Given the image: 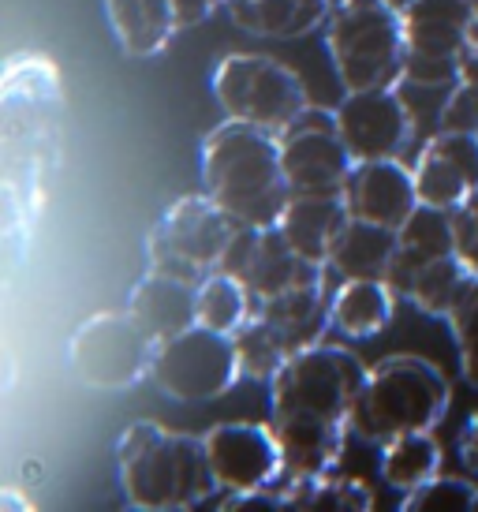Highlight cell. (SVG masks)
Returning <instances> with one entry per match:
<instances>
[{
	"label": "cell",
	"instance_id": "obj_23",
	"mask_svg": "<svg viewBox=\"0 0 478 512\" xmlns=\"http://www.w3.org/2000/svg\"><path fill=\"white\" fill-rule=\"evenodd\" d=\"M393 258H396V228L348 217V225L340 228L337 243L329 251L325 270L333 273L337 281H352V277H378V281H385Z\"/></svg>",
	"mask_w": 478,
	"mask_h": 512
},
{
	"label": "cell",
	"instance_id": "obj_13",
	"mask_svg": "<svg viewBox=\"0 0 478 512\" xmlns=\"http://www.w3.org/2000/svg\"><path fill=\"white\" fill-rule=\"evenodd\" d=\"M333 113H337V128L355 161L400 157L415 135V120H411L408 101L400 98V86L344 90Z\"/></svg>",
	"mask_w": 478,
	"mask_h": 512
},
{
	"label": "cell",
	"instance_id": "obj_25",
	"mask_svg": "<svg viewBox=\"0 0 478 512\" xmlns=\"http://www.w3.org/2000/svg\"><path fill=\"white\" fill-rule=\"evenodd\" d=\"M381 479L393 490H415V486L430 483L434 475H441V445L430 430H415V434H400V438L381 445L378 460Z\"/></svg>",
	"mask_w": 478,
	"mask_h": 512
},
{
	"label": "cell",
	"instance_id": "obj_17",
	"mask_svg": "<svg viewBox=\"0 0 478 512\" xmlns=\"http://www.w3.org/2000/svg\"><path fill=\"white\" fill-rule=\"evenodd\" d=\"M340 281L325 270L322 281L284 288L281 296H269L258 303V314L277 329L288 344V352H307L314 344H325L333 329V288Z\"/></svg>",
	"mask_w": 478,
	"mask_h": 512
},
{
	"label": "cell",
	"instance_id": "obj_27",
	"mask_svg": "<svg viewBox=\"0 0 478 512\" xmlns=\"http://www.w3.org/2000/svg\"><path fill=\"white\" fill-rule=\"evenodd\" d=\"M471 281H475V273L467 270L464 258L452 251V255L430 262V266L411 281L404 299L415 303V307H419L422 314H430V318H449V311L460 303V296H464V288L471 285Z\"/></svg>",
	"mask_w": 478,
	"mask_h": 512
},
{
	"label": "cell",
	"instance_id": "obj_1",
	"mask_svg": "<svg viewBox=\"0 0 478 512\" xmlns=\"http://www.w3.org/2000/svg\"><path fill=\"white\" fill-rule=\"evenodd\" d=\"M363 378L359 356L337 344H314L277 370L269 382V427L284 453L281 486L337 468Z\"/></svg>",
	"mask_w": 478,
	"mask_h": 512
},
{
	"label": "cell",
	"instance_id": "obj_7",
	"mask_svg": "<svg viewBox=\"0 0 478 512\" xmlns=\"http://www.w3.org/2000/svg\"><path fill=\"white\" fill-rule=\"evenodd\" d=\"M239 221L202 191L172 202L146 236V270H161L183 281H202L221 266Z\"/></svg>",
	"mask_w": 478,
	"mask_h": 512
},
{
	"label": "cell",
	"instance_id": "obj_26",
	"mask_svg": "<svg viewBox=\"0 0 478 512\" xmlns=\"http://www.w3.org/2000/svg\"><path fill=\"white\" fill-rule=\"evenodd\" d=\"M288 501V509H333V512H370L374 490L363 479H340L333 471L299 479V483L277 486Z\"/></svg>",
	"mask_w": 478,
	"mask_h": 512
},
{
	"label": "cell",
	"instance_id": "obj_18",
	"mask_svg": "<svg viewBox=\"0 0 478 512\" xmlns=\"http://www.w3.org/2000/svg\"><path fill=\"white\" fill-rule=\"evenodd\" d=\"M127 311L154 341L176 337L183 329L198 326V285L172 273L146 270L127 296Z\"/></svg>",
	"mask_w": 478,
	"mask_h": 512
},
{
	"label": "cell",
	"instance_id": "obj_38",
	"mask_svg": "<svg viewBox=\"0 0 478 512\" xmlns=\"http://www.w3.org/2000/svg\"><path fill=\"white\" fill-rule=\"evenodd\" d=\"M385 4H389V8H396V12H404V8H408V4H415V0H385Z\"/></svg>",
	"mask_w": 478,
	"mask_h": 512
},
{
	"label": "cell",
	"instance_id": "obj_31",
	"mask_svg": "<svg viewBox=\"0 0 478 512\" xmlns=\"http://www.w3.org/2000/svg\"><path fill=\"white\" fill-rule=\"evenodd\" d=\"M449 329L456 337V352H460V374L471 389H478V277L464 288L460 303L449 311Z\"/></svg>",
	"mask_w": 478,
	"mask_h": 512
},
{
	"label": "cell",
	"instance_id": "obj_36",
	"mask_svg": "<svg viewBox=\"0 0 478 512\" xmlns=\"http://www.w3.org/2000/svg\"><path fill=\"white\" fill-rule=\"evenodd\" d=\"M456 83H478V45H467V53L460 57V79Z\"/></svg>",
	"mask_w": 478,
	"mask_h": 512
},
{
	"label": "cell",
	"instance_id": "obj_37",
	"mask_svg": "<svg viewBox=\"0 0 478 512\" xmlns=\"http://www.w3.org/2000/svg\"><path fill=\"white\" fill-rule=\"evenodd\" d=\"M471 8H475V23H471V45H478V0H471Z\"/></svg>",
	"mask_w": 478,
	"mask_h": 512
},
{
	"label": "cell",
	"instance_id": "obj_24",
	"mask_svg": "<svg viewBox=\"0 0 478 512\" xmlns=\"http://www.w3.org/2000/svg\"><path fill=\"white\" fill-rule=\"evenodd\" d=\"M333 0H228L232 23L258 38H299L325 27Z\"/></svg>",
	"mask_w": 478,
	"mask_h": 512
},
{
	"label": "cell",
	"instance_id": "obj_22",
	"mask_svg": "<svg viewBox=\"0 0 478 512\" xmlns=\"http://www.w3.org/2000/svg\"><path fill=\"white\" fill-rule=\"evenodd\" d=\"M396 299V288L378 277L340 281L333 288V329L352 341H370L393 326Z\"/></svg>",
	"mask_w": 478,
	"mask_h": 512
},
{
	"label": "cell",
	"instance_id": "obj_11",
	"mask_svg": "<svg viewBox=\"0 0 478 512\" xmlns=\"http://www.w3.org/2000/svg\"><path fill=\"white\" fill-rule=\"evenodd\" d=\"M281 161L292 195L340 191L355 169L352 150L337 128V113L322 105H307L281 131Z\"/></svg>",
	"mask_w": 478,
	"mask_h": 512
},
{
	"label": "cell",
	"instance_id": "obj_2",
	"mask_svg": "<svg viewBox=\"0 0 478 512\" xmlns=\"http://www.w3.org/2000/svg\"><path fill=\"white\" fill-rule=\"evenodd\" d=\"M202 191L239 225H277L292 199L281 135L228 116L202 139Z\"/></svg>",
	"mask_w": 478,
	"mask_h": 512
},
{
	"label": "cell",
	"instance_id": "obj_34",
	"mask_svg": "<svg viewBox=\"0 0 478 512\" xmlns=\"http://www.w3.org/2000/svg\"><path fill=\"white\" fill-rule=\"evenodd\" d=\"M225 4H228V0H172L176 19H180V30L206 23V19H210L217 8H225Z\"/></svg>",
	"mask_w": 478,
	"mask_h": 512
},
{
	"label": "cell",
	"instance_id": "obj_35",
	"mask_svg": "<svg viewBox=\"0 0 478 512\" xmlns=\"http://www.w3.org/2000/svg\"><path fill=\"white\" fill-rule=\"evenodd\" d=\"M456 453H460V464L467 468L471 479H478V412L471 415L456 438Z\"/></svg>",
	"mask_w": 478,
	"mask_h": 512
},
{
	"label": "cell",
	"instance_id": "obj_8",
	"mask_svg": "<svg viewBox=\"0 0 478 512\" xmlns=\"http://www.w3.org/2000/svg\"><path fill=\"white\" fill-rule=\"evenodd\" d=\"M154 385L180 404H206L225 397L243 378L232 333H217L210 326H191L157 341L154 348Z\"/></svg>",
	"mask_w": 478,
	"mask_h": 512
},
{
	"label": "cell",
	"instance_id": "obj_33",
	"mask_svg": "<svg viewBox=\"0 0 478 512\" xmlns=\"http://www.w3.org/2000/svg\"><path fill=\"white\" fill-rule=\"evenodd\" d=\"M452 236H456V255L478 277V195L452 210Z\"/></svg>",
	"mask_w": 478,
	"mask_h": 512
},
{
	"label": "cell",
	"instance_id": "obj_20",
	"mask_svg": "<svg viewBox=\"0 0 478 512\" xmlns=\"http://www.w3.org/2000/svg\"><path fill=\"white\" fill-rule=\"evenodd\" d=\"M456 251V236H452V214L437 210V206H419L415 214L396 228V258L389 266V285L396 288V296L404 299L411 281L419 277L430 262L445 258Z\"/></svg>",
	"mask_w": 478,
	"mask_h": 512
},
{
	"label": "cell",
	"instance_id": "obj_14",
	"mask_svg": "<svg viewBox=\"0 0 478 512\" xmlns=\"http://www.w3.org/2000/svg\"><path fill=\"white\" fill-rule=\"evenodd\" d=\"M206 456L225 494L269 490L284 479L281 441L266 423H217L206 434Z\"/></svg>",
	"mask_w": 478,
	"mask_h": 512
},
{
	"label": "cell",
	"instance_id": "obj_19",
	"mask_svg": "<svg viewBox=\"0 0 478 512\" xmlns=\"http://www.w3.org/2000/svg\"><path fill=\"white\" fill-rule=\"evenodd\" d=\"M348 202L340 191H322V195H292L284 206L277 228L284 232V240L296 247V255H303L310 266L329 262V251L337 243L340 228L348 225Z\"/></svg>",
	"mask_w": 478,
	"mask_h": 512
},
{
	"label": "cell",
	"instance_id": "obj_6",
	"mask_svg": "<svg viewBox=\"0 0 478 512\" xmlns=\"http://www.w3.org/2000/svg\"><path fill=\"white\" fill-rule=\"evenodd\" d=\"M210 86L225 116L269 128L277 135L310 105L307 83L299 79V72L266 53L221 57L210 75Z\"/></svg>",
	"mask_w": 478,
	"mask_h": 512
},
{
	"label": "cell",
	"instance_id": "obj_21",
	"mask_svg": "<svg viewBox=\"0 0 478 512\" xmlns=\"http://www.w3.org/2000/svg\"><path fill=\"white\" fill-rule=\"evenodd\" d=\"M105 15L127 57H157L180 30L172 0H105Z\"/></svg>",
	"mask_w": 478,
	"mask_h": 512
},
{
	"label": "cell",
	"instance_id": "obj_5",
	"mask_svg": "<svg viewBox=\"0 0 478 512\" xmlns=\"http://www.w3.org/2000/svg\"><path fill=\"white\" fill-rule=\"evenodd\" d=\"M325 49L344 90L404 83V15L385 0H333L325 19Z\"/></svg>",
	"mask_w": 478,
	"mask_h": 512
},
{
	"label": "cell",
	"instance_id": "obj_9",
	"mask_svg": "<svg viewBox=\"0 0 478 512\" xmlns=\"http://www.w3.org/2000/svg\"><path fill=\"white\" fill-rule=\"evenodd\" d=\"M157 341L135 322L127 311H98L90 314L71 333V367L79 382L94 389H131L154 370Z\"/></svg>",
	"mask_w": 478,
	"mask_h": 512
},
{
	"label": "cell",
	"instance_id": "obj_29",
	"mask_svg": "<svg viewBox=\"0 0 478 512\" xmlns=\"http://www.w3.org/2000/svg\"><path fill=\"white\" fill-rule=\"evenodd\" d=\"M232 341H236L239 370H243V378H251V382H266L269 385L273 378H277V370L292 359V352H288L284 337L269 326L262 314H258V307H254L251 318H247V322L232 333Z\"/></svg>",
	"mask_w": 478,
	"mask_h": 512
},
{
	"label": "cell",
	"instance_id": "obj_12",
	"mask_svg": "<svg viewBox=\"0 0 478 512\" xmlns=\"http://www.w3.org/2000/svg\"><path fill=\"white\" fill-rule=\"evenodd\" d=\"M217 270L243 281L254 303L281 296L284 288L292 285H307V281L325 277L322 266H310L307 258L296 255V247L284 240V232L277 225H239Z\"/></svg>",
	"mask_w": 478,
	"mask_h": 512
},
{
	"label": "cell",
	"instance_id": "obj_30",
	"mask_svg": "<svg viewBox=\"0 0 478 512\" xmlns=\"http://www.w3.org/2000/svg\"><path fill=\"white\" fill-rule=\"evenodd\" d=\"M478 486L456 475H434L430 483L404 494V512H475Z\"/></svg>",
	"mask_w": 478,
	"mask_h": 512
},
{
	"label": "cell",
	"instance_id": "obj_16",
	"mask_svg": "<svg viewBox=\"0 0 478 512\" xmlns=\"http://www.w3.org/2000/svg\"><path fill=\"white\" fill-rule=\"evenodd\" d=\"M340 195L348 202L352 217L385 228H400L422 206L419 187H415V169L404 165L400 157L355 161L352 176L344 180Z\"/></svg>",
	"mask_w": 478,
	"mask_h": 512
},
{
	"label": "cell",
	"instance_id": "obj_10",
	"mask_svg": "<svg viewBox=\"0 0 478 512\" xmlns=\"http://www.w3.org/2000/svg\"><path fill=\"white\" fill-rule=\"evenodd\" d=\"M404 83L449 86L460 79V57L471 45V0H415L404 8Z\"/></svg>",
	"mask_w": 478,
	"mask_h": 512
},
{
	"label": "cell",
	"instance_id": "obj_4",
	"mask_svg": "<svg viewBox=\"0 0 478 512\" xmlns=\"http://www.w3.org/2000/svg\"><path fill=\"white\" fill-rule=\"evenodd\" d=\"M452 404V385L437 363L422 356H389L366 367L348 427L366 445H385L400 434L434 430Z\"/></svg>",
	"mask_w": 478,
	"mask_h": 512
},
{
	"label": "cell",
	"instance_id": "obj_32",
	"mask_svg": "<svg viewBox=\"0 0 478 512\" xmlns=\"http://www.w3.org/2000/svg\"><path fill=\"white\" fill-rule=\"evenodd\" d=\"M437 128L478 135V83H452L449 101L441 105V116H437Z\"/></svg>",
	"mask_w": 478,
	"mask_h": 512
},
{
	"label": "cell",
	"instance_id": "obj_28",
	"mask_svg": "<svg viewBox=\"0 0 478 512\" xmlns=\"http://www.w3.org/2000/svg\"><path fill=\"white\" fill-rule=\"evenodd\" d=\"M254 296L232 273L213 270L198 281V326H210L217 333H236L254 314Z\"/></svg>",
	"mask_w": 478,
	"mask_h": 512
},
{
	"label": "cell",
	"instance_id": "obj_3",
	"mask_svg": "<svg viewBox=\"0 0 478 512\" xmlns=\"http://www.w3.org/2000/svg\"><path fill=\"white\" fill-rule=\"evenodd\" d=\"M116 471L127 505L146 512L195 509L221 490L206 456V438L150 419H139L120 434Z\"/></svg>",
	"mask_w": 478,
	"mask_h": 512
},
{
	"label": "cell",
	"instance_id": "obj_15",
	"mask_svg": "<svg viewBox=\"0 0 478 512\" xmlns=\"http://www.w3.org/2000/svg\"><path fill=\"white\" fill-rule=\"evenodd\" d=\"M411 169H415L422 206H437L452 214L456 206L478 195V135L437 128Z\"/></svg>",
	"mask_w": 478,
	"mask_h": 512
}]
</instances>
